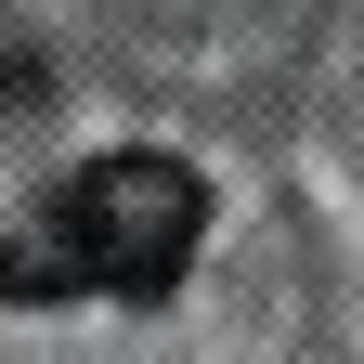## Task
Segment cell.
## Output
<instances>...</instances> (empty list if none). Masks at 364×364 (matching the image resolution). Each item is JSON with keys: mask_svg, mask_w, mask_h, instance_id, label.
Here are the masks:
<instances>
[{"mask_svg": "<svg viewBox=\"0 0 364 364\" xmlns=\"http://www.w3.org/2000/svg\"><path fill=\"white\" fill-rule=\"evenodd\" d=\"M196 235H208V182L156 144H117V156H91L53 196L14 208L0 299H26V312H53V299H169Z\"/></svg>", "mask_w": 364, "mask_h": 364, "instance_id": "6da1fadb", "label": "cell"}]
</instances>
